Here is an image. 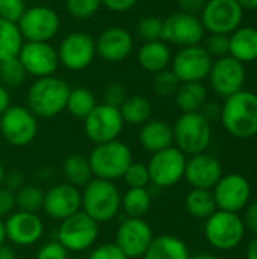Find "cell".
Here are the masks:
<instances>
[{"label":"cell","mask_w":257,"mask_h":259,"mask_svg":"<svg viewBox=\"0 0 257 259\" xmlns=\"http://www.w3.org/2000/svg\"><path fill=\"white\" fill-rule=\"evenodd\" d=\"M221 123L235 138L247 140L257 135V94L241 90L226 99L221 106Z\"/></svg>","instance_id":"6da1fadb"},{"label":"cell","mask_w":257,"mask_h":259,"mask_svg":"<svg viewBox=\"0 0 257 259\" xmlns=\"http://www.w3.org/2000/svg\"><path fill=\"white\" fill-rule=\"evenodd\" d=\"M70 94V87L65 80L56 76L36 79L27 93V108L36 118H52L59 115Z\"/></svg>","instance_id":"7a4b0ae2"},{"label":"cell","mask_w":257,"mask_h":259,"mask_svg":"<svg viewBox=\"0 0 257 259\" xmlns=\"http://www.w3.org/2000/svg\"><path fill=\"white\" fill-rule=\"evenodd\" d=\"M82 211L98 225L111 222L121 211V193L112 181L94 178L82 191Z\"/></svg>","instance_id":"3957f363"},{"label":"cell","mask_w":257,"mask_h":259,"mask_svg":"<svg viewBox=\"0 0 257 259\" xmlns=\"http://www.w3.org/2000/svg\"><path fill=\"white\" fill-rule=\"evenodd\" d=\"M174 144L185 155L194 156L204 153L211 146V121L201 112L182 114L173 126Z\"/></svg>","instance_id":"277c9868"},{"label":"cell","mask_w":257,"mask_h":259,"mask_svg":"<svg viewBox=\"0 0 257 259\" xmlns=\"http://www.w3.org/2000/svg\"><path fill=\"white\" fill-rule=\"evenodd\" d=\"M92 176L105 181H117L123 178L124 171L133 161L132 150L120 140L95 144L88 156Z\"/></svg>","instance_id":"5b68a950"},{"label":"cell","mask_w":257,"mask_h":259,"mask_svg":"<svg viewBox=\"0 0 257 259\" xmlns=\"http://www.w3.org/2000/svg\"><path fill=\"white\" fill-rule=\"evenodd\" d=\"M242 219L235 212L217 209L204 223V237L208 243L218 250H233L241 244L245 235Z\"/></svg>","instance_id":"8992f818"},{"label":"cell","mask_w":257,"mask_h":259,"mask_svg":"<svg viewBox=\"0 0 257 259\" xmlns=\"http://www.w3.org/2000/svg\"><path fill=\"white\" fill-rule=\"evenodd\" d=\"M98 238V223L83 211L61 222L58 240L68 252L80 253L91 249Z\"/></svg>","instance_id":"52a82bcc"},{"label":"cell","mask_w":257,"mask_h":259,"mask_svg":"<svg viewBox=\"0 0 257 259\" xmlns=\"http://www.w3.org/2000/svg\"><path fill=\"white\" fill-rule=\"evenodd\" d=\"M186 155L176 146L151 155L147 162L150 184L159 188H170L179 184L185 176Z\"/></svg>","instance_id":"ba28073f"},{"label":"cell","mask_w":257,"mask_h":259,"mask_svg":"<svg viewBox=\"0 0 257 259\" xmlns=\"http://www.w3.org/2000/svg\"><path fill=\"white\" fill-rule=\"evenodd\" d=\"M0 134L11 146H29L36 138L38 120L29 108L20 105L9 106L0 115Z\"/></svg>","instance_id":"9c48e42d"},{"label":"cell","mask_w":257,"mask_h":259,"mask_svg":"<svg viewBox=\"0 0 257 259\" xmlns=\"http://www.w3.org/2000/svg\"><path fill=\"white\" fill-rule=\"evenodd\" d=\"M212 56L200 44L182 47L171 59V71L180 83L201 82L206 79L212 68Z\"/></svg>","instance_id":"30bf717a"},{"label":"cell","mask_w":257,"mask_h":259,"mask_svg":"<svg viewBox=\"0 0 257 259\" xmlns=\"http://www.w3.org/2000/svg\"><path fill=\"white\" fill-rule=\"evenodd\" d=\"M23 39L48 42L59 30V15L48 6L27 8L17 23Z\"/></svg>","instance_id":"8fae6325"},{"label":"cell","mask_w":257,"mask_h":259,"mask_svg":"<svg viewBox=\"0 0 257 259\" xmlns=\"http://www.w3.org/2000/svg\"><path fill=\"white\" fill-rule=\"evenodd\" d=\"M217 209L235 212L245 209L251 197V185L248 179L238 173L223 175L217 185L212 188Z\"/></svg>","instance_id":"7c38bea8"},{"label":"cell","mask_w":257,"mask_h":259,"mask_svg":"<svg viewBox=\"0 0 257 259\" xmlns=\"http://www.w3.org/2000/svg\"><path fill=\"white\" fill-rule=\"evenodd\" d=\"M244 11L236 0H206L201 11V24L211 33L230 35L242 21Z\"/></svg>","instance_id":"4fadbf2b"},{"label":"cell","mask_w":257,"mask_h":259,"mask_svg":"<svg viewBox=\"0 0 257 259\" xmlns=\"http://www.w3.org/2000/svg\"><path fill=\"white\" fill-rule=\"evenodd\" d=\"M83 121L85 134L94 144L115 141L124 129V121L121 118L120 109L108 106L105 103L97 105Z\"/></svg>","instance_id":"5bb4252c"},{"label":"cell","mask_w":257,"mask_h":259,"mask_svg":"<svg viewBox=\"0 0 257 259\" xmlns=\"http://www.w3.org/2000/svg\"><path fill=\"white\" fill-rule=\"evenodd\" d=\"M153 229L144 219L127 217L117 229L115 244L129 259L142 258L153 241Z\"/></svg>","instance_id":"9a60e30c"},{"label":"cell","mask_w":257,"mask_h":259,"mask_svg":"<svg viewBox=\"0 0 257 259\" xmlns=\"http://www.w3.org/2000/svg\"><path fill=\"white\" fill-rule=\"evenodd\" d=\"M204 36V27L197 15L186 12L171 14L162 23V41L182 47L197 46Z\"/></svg>","instance_id":"2e32d148"},{"label":"cell","mask_w":257,"mask_h":259,"mask_svg":"<svg viewBox=\"0 0 257 259\" xmlns=\"http://www.w3.org/2000/svg\"><path fill=\"white\" fill-rule=\"evenodd\" d=\"M95 55V41L85 32H73L67 35L58 49L59 62L73 71L89 67Z\"/></svg>","instance_id":"e0dca14e"},{"label":"cell","mask_w":257,"mask_h":259,"mask_svg":"<svg viewBox=\"0 0 257 259\" xmlns=\"http://www.w3.org/2000/svg\"><path fill=\"white\" fill-rule=\"evenodd\" d=\"M17 58L23 64L26 73L35 76L36 79L53 76L59 65L58 50H55L48 42H23Z\"/></svg>","instance_id":"ac0fdd59"},{"label":"cell","mask_w":257,"mask_h":259,"mask_svg":"<svg viewBox=\"0 0 257 259\" xmlns=\"http://www.w3.org/2000/svg\"><path fill=\"white\" fill-rule=\"evenodd\" d=\"M214 91L227 99L239 93L245 82V68L244 64L236 61L232 56H223L212 64L211 73L208 76Z\"/></svg>","instance_id":"d6986e66"},{"label":"cell","mask_w":257,"mask_h":259,"mask_svg":"<svg viewBox=\"0 0 257 259\" xmlns=\"http://www.w3.org/2000/svg\"><path fill=\"white\" fill-rule=\"evenodd\" d=\"M42 211L53 220L62 222L82 211V193L70 184H59L44 193Z\"/></svg>","instance_id":"ffe728a7"},{"label":"cell","mask_w":257,"mask_h":259,"mask_svg":"<svg viewBox=\"0 0 257 259\" xmlns=\"http://www.w3.org/2000/svg\"><path fill=\"white\" fill-rule=\"evenodd\" d=\"M6 240L15 246H32L38 243L44 234V223L38 214L14 211L5 222Z\"/></svg>","instance_id":"44dd1931"},{"label":"cell","mask_w":257,"mask_h":259,"mask_svg":"<svg viewBox=\"0 0 257 259\" xmlns=\"http://www.w3.org/2000/svg\"><path fill=\"white\" fill-rule=\"evenodd\" d=\"M223 176V165L220 159L209 153H198L186 159L185 179L192 188L212 190Z\"/></svg>","instance_id":"7402d4cb"},{"label":"cell","mask_w":257,"mask_h":259,"mask_svg":"<svg viewBox=\"0 0 257 259\" xmlns=\"http://www.w3.org/2000/svg\"><path fill=\"white\" fill-rule=\"evenodd\" d=\"M133 49V38L123 27H109L103 30L97 41L95 50L101 59L108 62H120L126 59Z\"/></svg>","instance_id":"603a6c76"},{"label":"cell","mask_w":257,"mask_h":259,"mask_svg":"<svg viewBox=\"0 0 257 259\" xmlns=\"http://www.w3.org/2000/svg\"><path fill=\"white\" fill-rule=\"evenodd\" d=\"M138 138L142 149L153 155L174 144L173 126L162 120H148L141 126Z\"/></svg>","instance_id":"cb8c5ba5"},{"label":"cell","mask_w":257,"mask_h":259,"mask_svg":"<svg viewBox=\"0 0 257 259\" xmlns=\"http://www.w3.org/2000/svg\"><path fill=\"white\" fill-rule=\"evenodd\" d=\"M229 53L241 64L254 62L257 59V29L238 27L229 35Z\"/></svg>","instance_id":"d4e9b609"},{"label":"cell","mask_w":257,"mask_h":259,"mask_svg":"<svg viewBox=\"0 0 257 259\" xmlns=\"http://www.w3.org/2000/svg\"><path fill=\"white\" fill-rule=\"evenodd\" d=\"M191 253L185 241L174 235L155 237L142 259H189Z\"/></svg>","instance_id":"484cf974"},{"label":"cell","mask_w":257,"mask_h":259,"mask_svg":"<svg viewBox=\"0 0 257 259\" xmlns=\"http://www.w3.org/2000/svg\"><path fill=\"white\" fill-rule=\"evenodd\" d=\"M139 65L151 73H159L167 70L168 64L171 62V52L165 41H150L144 42L138 52Z\"/></svg>","instance_id":"4316f807"},{"label":"cell","mask_w":257,"mask_h":259,"mask_svg":"<svg viewBox=\"0 0 257 259\" xmlns=\"http://www.w3.org/2000/svg\"><path fill=\"white\" fill-rule=\"evenodd\" d=\"M208 99L206 87L201 82H186L180 83L176 91V105L179 109L186 112H200Z\"/></svg>","instance_id":"83f0119b"},{"label":"cell","mask_w":257,"mask_h":259,"mask_svg":"<svg viewBox=\"0 0 257 259\" xmlns=\"http://www.w3.org/2000/svg\"><path fill=\"white\" fill-rule=\"evenodd\" d=\"M62 171L67 179V184H70L76 188H83L94 179L88 158H85L83 155H79V153L70 155L64 159Z\"/></svg>","instance_id":"f1b7e54d"},{"label":"cell","mask_w":257,"mask_h":259,"mask_svg":"<svg viewBox=\"0 0 257 259\" xmlns=\"http://www.w3.org/2000/svg\"><path fill=\"white\" fill-rule=\"evenodd\" d=\"M124 124L142 126L151 117V103L142 96H130L118 108Z\"/></svg>","instance_id":"f546056e"},{"label":"cell","mask_w":257,"mask_h":259,"mask_svg":"<svg viewBox=\"0 0 257 259\" xmlns=\"http://www.w3.org/2000/svg\"><path fill=\"white\" fill-rule=\"evenodd\" d=\"M185 208L188 214H191L195 219H209L217 211V203L212 190L192 188L185 197Z\"/></svg>","instance_id":"4dcf8cb0"},{"label":"cell","mask_w":257,"mask_h":259,"mask_svg":"<svg viewBox=\"0 0 257 259\" xmlns=\"http://www.w3.org/2000/svg\"><path fill=\"white\" fill-rule=\"evenodd\" d=\"M151 206V196L147 188H129L121 196V209L130 219H142Z\"/></svg>","instance_id":"1f68e13d"},{"label":"cell","mask_w":257,"mask_h":259,"mask_svg":"<svg viewBox=\"0 0 257 259\" xmlns=\"http://www.w3.org/2000/svg\"><path fill=\"white\" fill-rule=\"evenodd\" d=\"M24 39L15 23L0 18V62L17 58Z\"/></svg>","instance_id":"d6a6232c"},{"label":"cell","mask_w":257,"mask_h":259,"mask_svg":"<svg viewBox=\"0 0 257 259\" xmlns=\"http://www.w3.org/2000/svg\"><path fill=\"white\" fill-rule=\"evenodd\" d=\"M95 106H97V100H95V96L92 94V91H89L86 88L70 90L65 109L73 117L85 120Z\"/></svg>","instance_id":"836d02e7"},{"label":"cell","mask_w":257,"mask_h":259,"mask_svg":"<svg viewBox=\"0 0 257 259\" xmlns=\"http://www.w3.org/2000/svg\"><path fill=\"white\" fill-rule=\"evenodd\" d=\"M44 203V191L35 185H23L18 191H15V206L18 211L38 214L42 209Z\"/></svg>","instance_id":"e575fe53"},{"label":"cell","mask_w":257,"mask_h":259,"mask_svg":"<svg viewBox=\"0 0 257 259\" xmlns=\"http://www.w3.org/2000/svg\"><path fill=\"white\" fill-rule=\"evenodd\" d=\"M26 70L18 58H11L0 62V83L6 88H17L26 79Z\"/></svg>","instance_id":"d590c367"},{"label":"cell","mask_w":257,"mask_h":259,"mask_svg":"<svg viewBox=\"0 0 257 259\" xmlns=\"http://www.w3.org/2000/svg\"><path fill=\"white\" fill-rule=\"evenodd\" d=\"M123 179L129 188H147L150 184V175L147 164L132 161L127 170L123 175Z\"/></svg>","instance_id":"8d00e7d4"},{"label":"cell","mask_w":257,"mask_h":259,"mask_svg":"<svg viewBox=\"0 0 257 259\" xmlns=\"http://www.w3.org/2000/svg\"><path fill=\"white\" fill-rule=\"evenodd\" d=\"M162 23L164 20L158 17H144L142 20H139L136 32L139 38L144 39V42L159 41L162 39Z\"/></svg>","instance_id":"74e56055"},{"label":"cell","mask_w":257,"mask_h":259,"mask_svg":"<svg viewBox=\"0 0 257 259\" xmlns=\"http://www.w3.org/2000/svg\"><path fill=\"white\" fill-rule=\"evenodd\" d=\"M179 87H180V82L171 70H162L156 73L155 80H153V88L159 96L162 97L173 96L176 94Z\"/></svg>","instance_id":"f35d334b"},{"label":"cell","mask_w":257,"mask_h":259,"mask_svg":"<svg viewBox=\"0 0 257 259\" xmlns=\"http://www.w3.org/2000/svg\"><path fill=\"white\" fill-rule=\"evenodd\" d=\"M101 0H67V11L74 18H89L97 14Z\"/></svg>","instance_id":"ab89813d"},{"label":"cell","mask_w":257,"mask_h":259,"mask_svg":"<svg viewBox=\"0 0 257 259\" xmlns=\"http://www.w3.org/2000/svg\"><path fill=\"white\" fill-rule=\"evenodd\" d=\"M26 9L24 0H0V18L6 21L17 24Z\"/></svg>","instance_id":"60d3db41"},{"label":"cell","mask_w":257,"mask_h":259,"mask_svg":"<svg viewBox=\"0 0 257 259\" xmlns=\"http://www.w3.org/2000/svg\"><path fill=\"white\" fill-rule=\"evenodd\" d=\"M126 99H127L126 90H124V87H123L121 83H118V82L109 83V85L105 88V91H103V103L108 105V106L120 108Z\"/></svg>","instance_id":"b9f144b4"},{"label":"cell","mask_w":257,"mask_h":259,"mask_svg":"<svg viewBox=\"0 0 257 259\" xmlns=\"http://www.w3.org/2000/svg\"><path fill=\"white\" fill-rule=\"evenodd\" d=\"M204 49L208 50V53L211 56H218V58L227 56V53H229V35L212 33L208 38Z\"/></svg>","instance_id":"7bdbcfd3"},{"label":"cell","mask_w":257,"mask_h":259,"mask_svg":"<svg viewBox=\"0 0 257 259\" xmlns=\"http://www.w3.org/2000/svg\"><path fill=\"white\" fill-rule=\"evenodd\" d=\"M35 259H68V250L59 241H50L38 249Z\"/></svg>","instance_id":"ee69618b"},{"label":"cell","mask_w":257,"mask_h":259,"mask_svg":"<svg viewBox=\"0 0 257 259\" xmlns=\"http://www.w3.org/2000/svg\"><path fill=\"white\" fill-rule=\"evenodd\" d=\"M86 259H129L118 247L115 243H105L92 249L89 256Z\"/></svg>","instance_id":"f6af8a7d"},{"label":"cell","mask_w":257,"mask_h":259,"mask_svg":"<svg viewBox=\"0 0 257 259\" xmlns=\"http://www.w3.org/2000/svg\"><path fill=\"white\" fill-rule=\"evenodd\" d=\"M15 208V193L0 185V219L11 215Z\"/></svg>","instance_id":"bcb514c9"},{"label":"cell","mask_w":257,"mask_h":259,"mask_svg":"<svg viewBox=\"0 0 257 259\" xmlns=\"http://www.w3.org/2000/svg\"><path fill=\"white\" fill-rule=\"evenodd\" d=\"M244 226L245 229L251 231L253 234L257 235V202L248 203L245 206V212H244Z\"/></svg>","instance_id":"7dc6e473"},{"label":"cell","mask_w":257,"mask_h":259,"mask_svg":"<svg viewBox=\"0 0 257 259\" xmlns=\"http://www.w3.org/2000/svg\"><path fill=\"white\" fill-rule=\"evenodd\" d=\"M138 0H101V5H105L112 12H126L132 9Z\"/></svg>","instance_id":"c3c4849f"},{"label":"cell","mask_w":257,"mask_h":259,"mask_svg":"<svg viewBox=\"0 0 257 259\" xmlns=\"http://www.w3.org/2000/svg\"><path fill=\"white\" fill-rule=\"evenodd\" d=\"M177 5H179L182 12L197 15L198 12L203 11V8L206 5V0H177Z\"/></svg>","instance_id":"681fc988"},{"label":"cell","mask_w":257,"mask_h":259,"mask_svg":"<svg viewBox=\"0 0 257 259\" xmlns=\"http://www.w3.org/2000/svg\"><path fill=\"white\" fill-rule=\"evenodd\" d=\"M5 187L11 191H18L21 187H23V178L20 173H11L8 176H5V181H3Z\"/></svg>","instance_id":"f907efd6"},{"label":"cell","mask_w":257,"mask_h":259,"mask_svg":"<svg viewBox=\"0 0 257 259\" xmlns=\"http://www.w3.org/2000/svg\"><path fill=\"white\" fill-rule=\"evenodd\" d=\"M11 106V96L6 87L0 83V115Z\"/></svg>","instance_id":"816d5d0a"},{"label":"cell","mask_w":257,"mask_h":259,"mask_svg":"<svg viewBox=\"0 0 257 259\" xmlns=\"http://www.w3.org/2000/svg\"><path fill=\"white\" fill-rule=\"evenodd\" d=\"M247 259H257V235L250 241L247 247Z\"/></svg>","instance_id":"f5cc1de1"},{"label":"cell","mask_w":257,"mask_h":259,"mask_svg":"<svg viewBox=\"0 0 257 259\" xmlns=\"http://www.w3.org/2000/svg\"><path fill=\"white\" fill-rule=\"evenodd\" d=\"M0 259H17V255L11 247L2 244L0 246Z\"/></svg>","instance_id":"db71d44e"},{"label":"cell","mask_w":257,"mask_h":259,"mask_svg":"<svg viewBox=\"0 0 257 259\" xmlns=\"http://www.w3.org/2000/svg\"><path fill=\"white\" fill-rule=\"evenodd\" d=\"M242 11H254L257 9V0H236Z\"/></svg>","instance_id":"11a10c76"},{"label":"cell","mask_w":257,"mask_h":259,"mask_svg":"<svg viewBox=\"0 0 257 259\" xmlns=\"http://www.w3.org/2000/svg\"><path fill=\"white\" fill-rule=\"evenodd\" d=\"M189 259H220L217 255L211 253V252H198L195 255H191Z\"/></svg>","instance_id":"9f6ffc18"},{"label":"cell","mask_w":257,"mask_h":259,"mask_svg":"<svg viewBox=\"0 0 257 259\" xmlns=\"http://www.w3.org/2000/svg\"><path fill=\"white\" fill-rule=\"evenodd\" d=\"M5 240H6V232H5V222L0 219V246L5 244Z\"/></svg>","instance_id":"6f0895ef"},{"label":"cell","mask_w":257,"mask_h":259,"mask_svg":"<svg viewBox=\"0 0 257 259\" xmlns=\"http://www.w3.org/2000/svg\"><path fill=\"white\" fill-rule=\"evenodd\" d=\"M5 176H6V173H5V168H3V165H2V162H0V185H3Z\"/></svg>","instance_id":"680465c9"},{"label":"cell","mask_w":257,"mask_h":259,"mask_svg":"<svg viewBox=\"0 0 257 259\" xmlns=\"http://www.w3.org/2000/svg\"><path fill=\"white\" fill-rule=\"evenodd\" d=\"M68 259H86V258H82V256H74V258H70V256H68Z\"/></svg>","instance_id":"91938a15"}]
</instances>
